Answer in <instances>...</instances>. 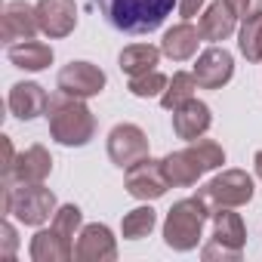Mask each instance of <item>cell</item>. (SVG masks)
Segmentation results:
<instances>
[{"instance_id":"obj_1","label":"cell","mask_w":262,"mask_h":262,"mask_svg":"<svg viewBox=\"0 0 262 262\" xmlns=\"http://www.w3.org/2000/svg\"><path fill=\"white\" fill-rule=\"evenodd\" d=\"M90 7L120 34H151L173 13L176 0H90Z\"/></svg>"},{"instance_id":"obj_2","label":"cell","mask_w":262,"mask_h":262,"mask_svg":"<svg viewBox=\"0 0 262 262\" xmlns=\"http://www.w3.org/2000/svg\"><path fill=\"white\" fill-rule=\"evenodd\" d=\"M47 120H50V136L65 148H83L96 136V117L86 108V102L62 90L50 96Z\"/></svg>"},{"instance_id":"obj_3","label":"cell","mask_w":262,"mask_h":262,"mask_svg":"<svg viewBox=\"0 0 262 262\" xmlns=\"http://www.w3.org/2000/svg\"><path fill=\"white\" fill-rule=\"evenodd\" d=\"M222 164H225V151H222V145H216L210 139H194L188 148L170 151L161 161L173 188H191V185H198V179L204 173L219 170Z\"/></svg>"},{"instance_id":"obj_4","label":"cell","mask_w":262,"mask_h":262,"mask_svg":"<svg viewBox=\"0 0 262 262\" xmlns=\"http://www.w3.org/2000/svg\"><path fill=\"white\" fill-rule=\"evenodd\" d=\"M207 219H213V210L194 194V198H182L167 210L164 219V244L176 253H188L201 244L204 237V225Z\"/></svg>"},{"instance_id":"obj_5","label":"cell","mask_w":262,"mask_h":262,"mask_svg":"<svg viewBox=\"0 0 262 262\" xmlns=\"http://www.w3.org/2000/svg\"><path fill=\"white\" fill-rule=\"evenodd\" d=\"M59 210L56 194L43 182H10L4 185V213L19 219L22 225L40 228Z\"/></svg>"},{"instance_id":"obj_6","label":"cell","mask_w":262,"mask_h":262,"mask_svg":"<svg viewBox=\"0 0 262 262\" xmlns=\"http://www.w3.org/2000/svg\"><path fill=\"white\" fill-rule=\"evenodd\" d=\"M244 244H247V228H244V219L234 213V207L213 210V237H210V244H204L201 256L207 262H213V259L237 262L244 253Z\"/></svg>"},{"instance_id":"obj_7","label":"cell","mask_w":262,"mask_h":262,"mask_svg":"<svg viewBox=\"0 0 262 262\" xmlns=\"http://www.w3.org/2000/svg\"><path fill=\"white\" fill-rule=\"evenodd\" d=\"M198 198L210 207V210H222V207H244L253 201V176L247 170H222L219 176H213L204 188H198Z\"/></svg>"},{"instance_id":"obj_8","label":"cell","mask_w":262,"mask_h":262,"mask_svg":"<svg viewBox=\"0 0 262 262\" xmlns=\"http://www.w3.org/2000/svg\"><path fill=\"white\" fill-rule=\"evenodd\" d=\"M108 158L114 167L129 170L148 158V136L136 123H117L108 133Z\"/></svg>"},{"instance_id":"obj_9","label":"cell","mask_w":262,"mask_h":262,"mask_svg":"<svg viewBox=\"0 0 262 262\" xmlns=\"http://www.w3.org/2000/svg\"><path fill=\"white\" fill-rule=\"evenodd\" d=\"M56 83H59V90L68 93V96L93 99V96H99V93L105 90L108 77H105V71H102L99 65H93V62H68V65L59 71Z\"/></svg>"},{"instance_id":"obj_10","label":"cell","mask_w":262,"mask_h":262,"mask_svg":"<svg viewBox=\"0 0 262 262\" xmlns=\"http://www.w3.org/2000/svg\"><path fill=\"white\" fill-rule=\"evenodd\" d=\"M170 188V179L161 167V161H139L136 167L126 170V194H133L136 201H158Z\"/></svg>"},{"instance_id":"obj_11","label":"cell","mask_w":262,"mask_h":262,"mask_svg":"<svg viewBox=\"0 0 262 262\" xmlns=\"http://www.w3.org/2000/svg\"><path fill=\"white\" fill-rule=\"evenodd\" d=\"M74 259L77 262H111L117 259V241L105 222H90L80 228L77 244H74Z\"/></svg>"},{"instance_id":"obj_12","label":"cell","mask_w":262,"mask_h":262,"mask_svg":"<svg viewBox=\"0 0 262 262\" xmlns=\"http://www.w3.org/2000/svg\"><path fill=\"white\" fill-rule=\"evenodd\" d=\"M191 74L198 77L201 90H222L234 77V56L225 47H210L198 56Z\"/></svg>"},{"instance_id":"obj_13","label":"cell","mask_w":262,"mask_h":262,"mask_svg":"<svg viewBox=\"0 0 262 262\" xmlns=\"http://www.w3.org/2000/svg\"><path fill=\"white\" fill-rule=\"evenodd\" d=\"M40 31L37 22V10L25 0H10L4 7V16H0V34H4V43H22V40H34V34Z\"/></svg>"},{"instance_id":"obj_14","label":"cell","mask_w":262,"mask_h":262,"mask_svg":"<svg viewBox=\"0 0 262 262\" xmlns=\"http://www.w3.org/2000/svg\"><path fill=\"white\" fill-rule=\"evenodd\" d=\"M34 10H37L40 31L50 40H62V37H68L77 28V7H74V0H37Z\"/></svg>"},{"instance_id":"obj_15","label":"cell","mask_w":262,"mask_h":262,"mask_svg":"<svg viewBox=\"0 0 262 262\" xmlns=\"http://www.w3.org/2000/svg\"><path fill=\"white\" fill-rule=\"evenodd\" d=\"M213 126V114H210V105L201 102V99H188L182 102L179 108H173V133L185 142H194L201 139L207 129Z\"/></svg>"},{"instance_id":"obj_16","label":"cell","mask_w":262,"mask_h":262,"mask_svg":"<svg viewBox=\"0 0 262 262\" xmlns=\"http://www.w3.org/2000/svg\"><path fill=\"white\" fill-rule=\"evenodd\" d=\"M50 173H53V158H50V151H47L43 145H31V148H25V151L16 158L13 170L4 176V185H10V182H47Z\"/></svg>"},{"instance_id":"obj_17","label":"cell","mask_w":262,"mask_h":262,"mask_svg":"<svg viewBox=\"0 0 262 262\" xmlns=\"http://www.w3.org/2000/svg\"><path fill=\"white\" fill-rule=\"evenodd\" d=\"M47 108H50V96H47V90L40 83H34V80L13 83V90H10V111H13V117L34 120V117L47 114Z\"/></svg>"},{"instance_id":"obj_18","label":"cell","mask_w":262,"mask_h":262,"mask_svg":"<svg viewBox=\"0 0 262 262\" xmlns=\"http://www.w3.org/2000/svg\"><path fill=\"white\" fill-rule=\"evenodd\" d=\"M28 256H31L34 262H68V259H74V241L62 237L53 225H50V228H40V231L31 237Z\"/></svg>"},{"instance_id":"obj_19","label":"cell","mask_w":262,"mask_h":262,"mask_svg":"<svg viewBox=\"0 0 262 262\" xmlns=\"http://www.w3.org/2000/svg\"><path fill=\"white\" fill-rule=\"evenodd\" d=\"M201 40H204L201 28H194L191 22H179V25H173V28L164 34L161 50H164V56L173 59V62H188V59H194Z\"/></svg>"},{"instance_id":"obj_20","label":"cell","mask_w":262,"mask_h":262,"mask_svg":"<svg viewBox=\"0 0 262 262\" xmlns=\"http://www.w3.org/2000/svg\"><path fill=\"white\" fill-rule=\"evenodd\" d=\"M204 40L210 43H219V40H228L237 28V16L231 13V7L225 4V0H216V4H210L204 13H201V22H198Z\"/></svg>"},{"instance_id":"obj_21","label":"cell","mask_w":262,"mask_h":262,"mask_svg":"<svg viewBox=\"0 0 262 262\" xmlns=\"http://www.w3.org/2000/svg\"><path fill=\"white\" fill-rule=\"evenodd\" d=\"M7 59L22 71H43L53 65V47L40 40H22V43L7 47Z\"/></svg>"},{"instance_id":"obj_22","label":"cell","mask_w":262,"mask_h":262,"mask_svg":"<svg viewBox=\"0 0 262 262\" xmlns=\"http://www.w3.org/2000/svg\"><path fill=\"white\" fill-rule=\"evenodd\" d=\"M161 47H151V43H129L120 50L117 56V65L123 74L136 77V74H145V71H155V65L161 62Z\"/></svg>"},{"instance_id":"obj_23","label":"cell","mask_w":262,"mask_h":262,"mask_svg":"<svg viewBox=\"0 0 262 262\" xmlns=\"http://www.w3.org/2000/svg\"><path fill=\"white\" fill-rule=\"evenodd\" d=\"M155 225H158V213L145 204V207H136V210H129V213L123 216L120 234H123L126 241H142V237H148V234L155 231Z\"/></svg>"},{"instance_id":"obj_24","label":"cell","mask_w":262,"mask_h":262,"mask_svg":"<svg viewBox=\"0 0 262 262\" xmlns=\"http://www.w3.org/2000/svg\"><path fill=\"white\" fill-rule=\"evenodd\" d=\"M194 90H198V77L188 74V71H176V74L170 77L164 96H161V105H164L167 111H173V108H179L182 102L194 99Z\"/></svg>"},{"instance_id":"obj_25","label":"cell","mask_w":262,"mask_h":262,"mask_svg":"<svg viewBox=\"0 0 262 262\" xmlns=\"http://www.w3.org/2000/svg\"><path fill=\"white\" fill-rule=\"evenodd\" d=\"M237 47L244 53L247 62H262V13L247 19L241 25V34H237Z\"/></svg>"},{"instance_id":"obj_26","label":"cell","mask_w":262,"mask_h":262,"mask_svg":"<svg viewBox=\"0 0 262 262\" xmlns=\"http://www.w3.org/2000/svg\"><path fill=\"white\" fill-rule=\"evenodd\" d=\"M167 83H170V77L167 74H161L158 68L155 71H145V74H136V77H129V83H126V90L133 93L136 99H151V96H164V90H167Z\"/></svg>"},{"instance_id":"obj_27","label":"cell","mask_w":262,"mask_h":262,"mask_svg":"<svg viewBox=\"0 0 262 262\" xmlns=\"http://www.w3.org/2000/svg\"><path fill=\"white\" fill-rule=\"evenodd\" d=\"M80 225H83V213H80L77 204H62V207L53 213V228H56L62 237H68V241H74V234L80 231Z\"/></svg>"},{"instance_id":"obj_28","label":"cell","mask_w":262,"mask_h":262,"mask_svg":"<svg viewBox=\"0 0 262 262\" xmlns=\"http://www.w3.org/2000/svg\"><path fill=\"white\" fill-rule=\"evenodd\" d=\"M0 241H4V247H0V256H4V259H13V253H16V247H19V237H16V228H13L10 219L0 222Z\"/></svg>"},{"instance_id":"obj_29","label":"cell","mask_w":262,"mask_h":262,"mask_svg":"<svg viewBox=\"0 0 262 262\" xmlns=\"http://www.w3.org/2000/svg\"><path fill=\"white\" fill-rule=\"evenodd\" d=\"M225 4H228L231 13H234L237 19H244V22L262 13V0H225Z\"/></svg>"},{"instance_id":"obj_30","label":"cell","mask_w":262,"mask_h":262,"mask_svg":"<svg viewBox=\"0 0 262 262\" xmlns=\"http://www.w3.org/2000/svg\"><path fill=\"white\" fill-rule=\"evenodd\" d=\"M207 4V0H179V16L188 22V19H194V16H201V7Z\"/></svg>"},{"instance_id":"obj_31","label":"cell","mask_w":262,"mask_h":262,"mask_svg":"<svg viewBox=\"0 0 262 262\" xmlns=\"http://www.w3.org/2000/svg\"><path fill=\"white\" fill-rule=\"evenodd\" d=\"M16 151H13V142H10V136H4V176L13 170V164H16Z\"/></svg>"},{"instance_id":"obj_32","label":"cell","mask_w":262,"mask_h":262,"mask_svg":"<svg viewBox=\"0 0 262 262\" xmlns=\"http://www.w3.org/2000/svg\"><path fill=\"white\" fill-rule=\"evenodd\" d=\"M253 164H256V176L262 179V151H256V155H253Z\"/></svg>"}]
</instances>
